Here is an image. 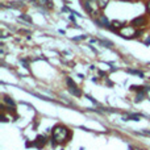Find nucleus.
Instances as JSON below:
<instances>
[{
    "label": "nucleus",
    "mask_w": 150,
    "mask_h": 150,
    "mask_svg": "<svg viewBox=\"0 0 150 150\" xmlns=\"http://www.w3.org/2000/svg\"><path fill=\"white\" fill-rule=\"evenodd\" d=\"M146 24V17L145 16H141V17L133 18L132 20V25L133 26H144Z\"/></svg>",
    "instance_id": "obj_5"
},
{
    "label": "nucleus",
    "mask_w": 150,
    "mask_h": 150,
    "mask_svg": "<svg viewBox=\"0 0 150 150\" xmlns=\"http://www.w3.org/2000/svg\"><path fill=\"white\" fill-rule=\"evenodd\" d=\"M122 120H124V121H127V120H134V121H138V120H140V116H138V115L130 113V115H128L127 117H122Z\"/></svg>",
    "instance_id": "obj_6"
},
{
    "label": "nucleus",
    "mask_w": 150,
    "mask_h": 150,
    "mask_svg": "<svg viewBox=\"0 0 150 150\" xmlns=\"http://www.w3.org/2000/svg\"><path fill=\"white\" fill-rule=\"evenodd\" d=\"M70 20H71V21H74V23H75V17H74V16H70Z\"/></svg>",
    "instance_id": "obj_18"
},
{
    "label": "nucleus",
    "mask_w": 150,
    "mask_h": 150,
    "mask_svg": "<svg viewBox=\"0 0 150 150\" xmlns=\"http://www.w3.org/2000/svg\"><path fill=\"white\" fill-rule=\"evenodd\" d=\"M3 100H4V103H7V104H9V105L15 107V101H13L11 98H8V96H4V99H3Z\"/></svg>",
    "instance_id": "obj_10"
},
{
    "label": "nucleus",
    "mask_w": 150,
    "mask_h": 150,
    "mask_svg": "<svg viewBox=\"0 0 150 150\" xmlns=\"http://www.w3.org/2000/svg\"><path fill=\"white\" fill-rule=\"evenodd\" d=\"M146 8H148V11H149V13H150V1L146 4Z\"/></svg>",
    "instance_id": "obj_16"
},
{
    "label": "nucleus",
    "mask_w": 150,
    "mask_h": 150,
    "mask_svg": "<svg viewBox=\"0 0 150 150\" xmlns=\"http://www.w3.org/2000/svg\"><path fill=\"white\" fill-rule=\"evenodd\" d=\"M20 18H23V20L28 21V23H32V18L29 17V16H26V15H21V17H20Z\"/></svg>",
    "instance_id": "obj_13"
},
{
    "label": "nucleus",
    "mask_w": 150,
    "mask_h": 150,
    "mask_svg": "<svg viewBox=\"0 0 150 150\" xmlns=\"http://www.w3.org/2000/svg\"><path fill=\"white\" fill-rule=\"evenodd\" d=\"M128 73H129V74H134V75H138V76L144 78V74L141 73V71H138V70H128Z\"/></svg>",
    "instance_id": "obj_12"
},
{
    "label": "nucleus",
    "mask_w": 150,
    "mask_h": 150,
    "mask_svg": "<svg viewBox=\"0 0 150 150\" xmlns=\"http://www.w3.org/2000/svg\"><path fill=\"white\" fill-rule=\"evenodd\" d=\"M45 144H46V137H45V136H38V137L36 138V141L33 142V146L41 149L45 146Z\"/></svg>",
    "instance_id": "obj_3"
},
{
    "label": "nucleus",
    "mask_w": 150,
    "mask_h": 150,
    "mask_svg": "<svg viewBox=\"0 0 150 150\" xmlns=\"http://www.w3.org/2000/svg\"><path fill=\"white\" fill-rule=\"evenodd\" d=\"M125 23H120V21H113V23H112V25H115V30H116V29H119V28H121L122 29V25H124Z\"/></svg>",
    "instance_id": "obj_11"
},
{
    "label": "nucleus",
    "mask_w": 150,
    "mask_h": 150,
    "mask_svg": "<svg viewBox=\"0 0 150 150\" xmlns=\"http://www.w3.org/2000/svg\"><path fill=\"white\" fill-rule=\"evenodd\" d=\"M70 138V132H69L67 128L62 127V125H57V127L53 129V138L55 142H65L66 140Z\"/></svg>",
    "instance_id": "obj_1"
},
{
    "label": "nucleus",
    "mask_w": 150,
    "mask_h": 150,
    "mask_svg": "<svg viewBox=\"0 0 150 150\" xmlns=\"http://www.w3.org/2000/svg\"><path fill=\"white\" fill-rule=\"evenodd\" d=\"M83 8H84L88 13H92V8H91V5H90V1H86L84 4H83Z\"/></svg>",
    "instance_id": "obj_9"
},
{
    "label": "nucleus",
    "mask_w": 150,
    "mask_h": 150,
    "mask_svg": "<svg viewBox=\"0 0 150 150\" xmlns=\"http://www.w3.org/2000/svg\"><path fill=\"white\" fill-rule=\"evenodd\" d=\"M99 75H101V76H105V73H104V71H99Z\"/></svg>",
    "instance_id": "obj_15"
},
{
    "label": "nucleus",
    "mask_w": 150,
    "mask_h": 150,
    "mask_svg": "<svg viewBox=\"0 0 150 150\" xmlns=\"http://www.w3.org/2000/svg\"><path fill=\"white\" fill-rule=\"evenodd\" d=\"M145 45H150V38H148V40L145 41Z\"/></svg>",
    "instance_id": "obj_17"
},
{
    "label": "nucleus",
    "mask_w": 150,
    "mask_h": 150,
    "mask_svg": "<svg viewBox=\"0 0 150 150\" xmlns=\"http://www.w3.org/2000/svg\"><path fill=\"white\" fill-rule=\"evenodd\" d=\"M33 4L37 7H46V8H53V4L50 0H33Z\"/></svg>",
    "instance_id": "obj_4"
},
{
    "label": "nucleus",
    "mask_w": 150,
    "mask_h": 150,
    "mask_svg": "<svg viewBox=\"0 0 150 150\" xmlns=\"http://www.w3.org/2000/svg\"><path fill=\"white\" fill-rule=\"evenodd\" d=\"M108 1L109 0H96V3H98V5L100 8H105L107 4H108Z\"/></svg>",
    "instance_id": "obj_8"
},
{
    "label": "nucleus",
    "mask_w": 150,
    "mask_h": 150,
    "mask_svg": "<svg viewBox=\"0 0 150 150\" xmlns=\"http://www.w3.org/2000/svg\"><path fill=\"white\" fill-rule=\"evenodd\" d=\"M145 95H146V91H140V92H137V96H136V101H141L144 98H145Z\"/></svg>",
    "instance_id": "obj_7"
},
{
    "label": "nucleus",
    "mask_w": 150,
    "mask_h": 150,
    "mask_svg": "<svg viewBox=\"0 0 150 150\" xmlns=\"http://www.w3.org/2000/svg\"><path fill=\"white\" fill-rule=\"evenodd\" d=\"M83 38H86V36H79V37H74V38H73V41H79V40H83Z\"/></svg>",
    "instance_id": "obj_14"
},
{
    "label": "nucleus",
    "mask_w": 150,
    "mask_h": 150,
    "mask_svg": "<svg viewBox=\"0 0 150 150\" xmlns=\"http://www.w3.org/2000/svg\"><path fill=\"white\" fill-rule=\"evenodd\" d=\"M124 1H127V0H124Z\"/></svg>",
    "instance_id": "obj_19"
},
{
    "label": "nucleus",
    "mask_w": 150,
    "mask_h": 150,
    "mask_svg": "<svg viewBox=\"0 0 150 150\" xmlns=\"http://www.w3.org/2000/svg\"><path fill=\"white\" fill-rule=\"evenodd\" d=\"M66 83H67L69 88H70V92L73 93V95H75V96H80V95H82V91L78 88V86L75 84L74 80L71 79V78H66Z\"/></svg>",
    "instance_id": "obj_2"
}]
</instances>
